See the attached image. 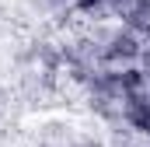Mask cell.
I'll use <instances>...</instances> for the list:
<instances>
[{"label": "cell", "instance_id": "2", "mask_svg": "<svg viewBox=\"0 0 150 147\" xmlns=\"http://www.w3.org/2000/svg\"><path fill=\"white\" fill-rule=\"evenodd\" d=\"M126 18H129V25H133L136 32L150 35V0H140L136 7H129V11H126Z\"/></svg>", "mask_w": 150, "mask_h": 147}, {"label": "cell", "instance_id": "4", "mask_svg": "<svg viewBox=\"0 0 150 147\" xmlns=\"http://www.w3.org/2000/svg\"><path fill=\"white\" fill-rule=\"evenodd\" d=\"M52 4H67V0H52Z\"/></svg>", "mask_w": 150, "mask_h": 147}, {"label": "cell", "instance_id": "3", "mask_svg": "<svg viewBox=\"0 0 150 147\" xmlns=\"http://www.w3.org/2000/svg\"><path fill=\"white\" fill-rule=\"evenodd\" d=\"M98 4H105V0H80V11H94Z\"/></svg>", "mask_w": 150, "mask_h": 147}, {"label": "cell", "instance_id": "1", "mask_svg": "<svg viewBox=\"0 0 150 147\" xmlns=\"http://www.w3.org/2000/svg\"><path fill=\"white\" fill-rule=\"evenodd\" d=\"M101 56L112 60V63H133L136 56H143V46H140V39L133 35V32H115L108 39V46H105Z\"/></svg>", "mask_w": 150, "mask_h": 147}]
</instances>
